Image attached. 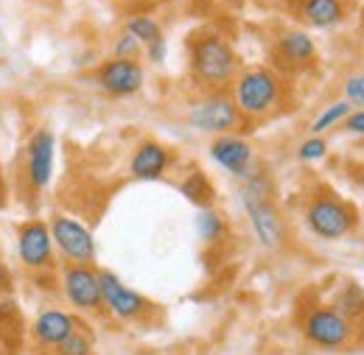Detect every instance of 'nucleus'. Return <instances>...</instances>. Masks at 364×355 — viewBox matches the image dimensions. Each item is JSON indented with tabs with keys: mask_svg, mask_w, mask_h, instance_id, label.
Returning a JSON list of instances; mask_svg holds the SVG:
<instances>
[{
	"mask_svg": "<svg viewBox=\"0 0 364 355\" xmlns=\"http://www.w3.org/2000/svg\"><path fill=\"white\" fill-rule=\"evenodd\" d=\"M191 76L196 84L205 89H222L238 76V56L232 45L216 34V31H202L191 40Z\"/></svg>",
	"mask_w": 364,
	"mask_h": 355,
	"instance_id": "obj_1",
	"label": "nucleus"
},
{
	"mask_svg": "<svg viewBox=\"0 0 364 355\" xmlns=\"http://www.w3.org/2000/svg\"><path fill=\"white\" fill-rule=\"evenodd\" d=\"M269 196H272V187H269V179L264 174L255 171L250 179H244L241 202H244V210L250 216L252 232L264 249H277L283 241V222H280V213L274 210Z\"/></svg>",
	"mask_w": 364,
	"mask_h": 355,
	"instance_id": "obj_2",
	"label": "nucleus"
},
{
	"mask_svg": "<svg viewBox=\"0 0 364 355\" xmlns=\"http://www.w3.org/2000/svg\"><path fill=\"white\" fill-rule=\"evenodd\" d=\"M280 89H283V84L269 67H247L232 82V101H235L241 115L264 118L277 106Z\"/></svg>",
	"mask_w": 364,
	"mask_h": 355,
	"instance_id": "obj_3",
	"label": "nucleus"
},
{
	"mask_svg": "<svg viewBox=\"0 0 364 355\" xmlns=\"http://www.w3.org/2000/svg\"><path fill=\"white\" fill-rule=\"evenodd\" d=\"M356 207L336 199V196H317L306 207V224L322 241H339L356 226Z\"/></svg>",
	"mask_w": 364,
	"mask_h": 355,
	"instance_id": "obj_4",
	"label": "nucleus"
},
{
	"mask_svg": "<svg viewBox=\"0 0 364 355\" xmlns=\"http://www.w3.org/2000/svg\"><path fill=\"white\" fill-rule=\"evenodd\" d=\"M241 112L235 106V101L222 95V92H210L199 101L191 104L188 109V124L199 132L208 134H228L241 124Z\"/></svg>",
	"mask_w": 364,
	"mask_h": 355,
	"instance_id": "obj_5",
	"label": "nucleus"
},
{
	"mask_svg": "<svg viewBox=\"0 0 364 355\" xmlns=\"http://www.w3.org/2000/svg\"><path fill=\"white\" fill-rule=\"evenodd\" d=\"M50 238H53V246L59 249V255L68 261V263H85L92 266L95 261V238L92 232L73 216H53L50 219Z\"/></svg>",
	"mask_w": 364,
	"mask_h": 355,
	"instance_id": "obj_6",
	"label": "nucleus"
},
{
	"mask_svg": "<svg viewBox=\"0 0 364 355\" xmlns=\"http://www.w3.org/2000/svg\"><path fill=\"white\" fill-rule=\"evenodd\" d=\"M62 291L76 311L98 313L104 308L98 271L85 263H68L62 268Z\"/></svg>",
	"mask_w": 364,
	"mask_h": 355,
	"instance_id": "obj_7",
	"label": "nucleus"
},
{
	"mask_svg": "<svg viewBox=\"0 0 364 355\" xmlns=\"http://www.w3.org/2000/svg\"><path fill=\"white\" fill-rule=\"evenodd\" d=\"M303 333L311 344H317L322 350H339L350 342L353 327H350V319H345L333 305H322L309 313Z\"/></svg>",
	"mask_w": 364,
	"mask_h": 355,
	"instance_id": "obj_8",
	"label": "nucleus"
},
{
	"mask_svg": "<svg viewBox=\"0 0 364 355\" xmlns=\"http://www.w3.org/2000/svg\"><path fill=\"white\" fill-rule=\"evenodd\" d=\"M98 283H101V297H104V308L112 313L115 319L132 322L140 319L143 313H149V300L143 294H137L135 288H129L115 271L101 268L98 271Z\"/></svg>",
	"mask_w": 364,
	"mask_h": 355,
	"instance_id": "obj_9",
	"label": "nucleus"
},
{
	"mask_svg": "<svg viewBox=\"0 0 364 355\" xmlns=\"http://www.w3.org/2000/svg\"><path fill=\"white\" fill-rule=\"evenodd\" d=\"M210 157L219 168H225L228 174L235 179H250L258 168H255V154L252 146L238 137V134H216L210 143Z\"/></svg>",
	"mask_w": 364,
	"mask_h": 355,
	"instance_id": "obj_10",
	"label": "nucleus"
},
{
	"mask_svg": "<svg viewBox=\"0 0 364 355\" xmlns=\"http://www.w3.org/2000/svg\"><path fill=\"white\" fill-rule=\"evenodd\" d=\"M95 79H98V87L107 95L127 98V95L140 92L143 82H146V73H143V65L137 59H115L112 56L109 62H104L98 67Z\"/></svg>",
	"mask_w": 364,
	"mask_h": 355,
	"instance_id": "obj_11",
	"label": "nucleus"
},
{
	"mask_svg": "<svg viewBox=\"0 0 364 355\" xmlns=\"http://www.w3.org/2000/svg\"><path fill=\"white\" fill-rule=\"evenodd\" d=\"M17 258L28 268H50L53 238L46 222H26L17 232Z\"/></svg>",
	"mask_w": 364,
	"mask_h": 355,
	"instance_id": "obj_12",
	"label": "nucleus"
},
{
	"mask_svg": "<svg viewBox=\"0 0 364 355\" xmlns=\"http://www.w3.org/2000/svg\"><path fill=\"white\" fill-rule=\"evenodd\" d=\"M53 165H56V137L48 129L31 134L26 146V174L28 182L37 190H46L53 179Z\"/></svg>",
	"mask_w": 364,
	"mask_h": 355,
	"instance_id": "obj_13",
	"label": "nucleus"
},
{
	"mask_svg": "<svg viewBox=\"0 0 364 355\" xmlns=\"http://www.w3.org/2000/svg\"><path fill=\"white\" fill-rule=\"evenodd\" d=\"M76 327H79V322H76L73 313L59 311V308H46L37 316V322H34V342L40 347L56 350Z\"/></svg>",
	"mask_w": 364,
	"mask_h": 355,
	"instance_id": "obj_14",
	"label": "nucleus"
},
{
	"mask_svg": "<svg viewBox=\"0 0 364 355\" xmlns=\"http://www.w3.org/2000/svg\"><path fill=\"white\" fill-rule=\"evenodd\" d=\"M171 165V151L166 146H160L157 140H146L140 143L129 160V171L135 179H143V182H154L160 179Z\"/></svg>",
	"mask_w": 364,
	"mask_h": 355,
	"instance_id": "obj_15",
	"label": "nucleus"
},
{
	"mask_svg": "<svg viewBox=\"0 0 364 355\" xmlns=\"http://www.w3.org/2000/svg\"><path fill=\"white\" fill-rule=\"evenodd\" d=\"M274 50H277V56L283 59V62H289V65H309L314 56H317V48H314V40L306 34V31H300V28H291V31H283L280 37H277V43H274Z\"/></svg>",
	"mask_w": 364,
	"mask_h": 355,
	"instance_id": "obj_16",
	"label": "nucleus"
},
{
	"mask_svg": "<svg viewBox=\"0 0 364 355\" xmlns=\"http://www.w3.org/2000/svg\"><path fill=\"white\" fill-rule=\"evenodd\" d=\"M300 14L314 28H333L345 20L348 9L342 0H300Z\"/></svg>",
	"mask_w": 364,
	"mask_h": 355,
	"instance_id": "obj_17",
	"label": "nucleus"
},
{
	"mask_svg": "<svg viewBox=\"0 0 364 355\" xmlns=\"http://www.w3.org/2000/svg\"><path fill=\"white\" fill-rule=\"evenodd\" d=\"M180 190H182V196H185L188 202L199 204L202 210H208V207L213 204V185H210V179L205 177L202 171L188 174V177L182 179Z\"/></svg>",
	"mask_w": 364,
	"mask_h": 355,
	"instance_id": "obj_18",
	"label": "nucleus"
},
{
	"mask_svg": "<svg viewBox=\"0 0 364 355\" xmlns=\"http://www.w3.org/2000/svg\"><path fill=\"white\" fill-rule=\"evenodd\" d=\"M193 226H196V235H199L205 244H216V241L225 235V229H228L225 219H222V216H219L213 207L199 210V213H196V222H193Z\"/></svg>",
	"mask_w": 364,
	"mask_h": 355,
	"instance_id": "obj_19",
	"label": "nucleus"
},
{
	"mask_svg": "<svg viewBox=\"0 0 364 355\" xmlns=\"http://www.w3.org/2000/svg\"><path fill=\"white\" fill-rule=\"evenodd\" d=\"M124 31H129L140 45H151L154 40L163 37V28H160V23L151 14H135V17H129Z\"/></svg>",
	"mask_w": 364,
	"mask_h": 355,
	"instance_id": "obj_20",
	"label": "nucleus"
},
{
	"mask_svg": "<svg viewBox=\"0 0 364 355\" xmlns=\"http://www.w3.org/2000/svg\"><path fill=\"white\" fill-rule=\"evenodd\" d=\"M333 308L342 313L345 319H356V316H362L364 313V288H359V285H348V288H342L339 297H336V302H333Z\"/></svg>",
	"mask_w": 364,
	"mask_h": 355,
	"instance_id": "obj_21",
	"label": "nucleus"
},
{
	"mask_svg": "<svg viewBox=\"0 0 364 355\" xmlns=\"http://www.w3.org/2000/svg\"><path fill=\"white\" fill-rule=\"evenodd\" d=\"M350 112H353V106H350L348 101H336V104H331L328 109H322V112H319V118L314 121V124H311V132L319 137L322 132H328L331 126L342 124V121H345Z\"/></svg>",
	"mask_w": 364,
	"mask_h": 355,
	"instance_id": "obj_22",
	"label": "nucleus"
},
{
	"mask_svg": "<svg viewBox=\"0 0 364 355\" xmlns=\"http://www.w3.org/2000/svg\"><path fill=\"white\" fill-rule=\"evenodd\" d=\"M56 355H92V339L82 327H76V330L56 347Z\"/></svg>",
	"mask_w": 364,
	"mask_h": 355,
	"instance_id": "obj_23",
	"label": "nucleus"
},
{
	"mask_svg": "<svg viewBox=\"0 0 364 355\" xmlns=\"http://www.w3.org/2000/svg\"><path fill=\"white\" fill-rule=\"evenodd\" d=\"M325 154H328V143H325L322 137H317V134H311V137L297 148V157H300L303 163H317Z\"/></svg>",
	"mask_w": 364,
	"mask_h": 355,
	"instance_id": "obj_24",
	"label": "nucleus"
},
{
	"mask_svg": "<svg viewBox=\"0 0 364 355\" xmlns=\"http://www.w3.org/2000/svg\"><path fill=\"white\" fill-rule=\"evenodd\" d=\"M137 53H140V43H137L135 37L129 31L118 34V40L112 45V56L115 59H137Z\"/></svg>",
	"mask_w": 364,
	"mask_h": 355,
	"instance_id": "obj_25",
	"label": "nucleus"
},
{
	"mask_svg": "<svg viewBox=\"0 0 364 355\" xmlns=\"http://www.w3.org/2000/svg\"><path fill=\"white\" fill-rule=\"evenodd\" d=\"M345 101L350 106H364V73H353L345 82Z\"/></svg>",
	"mask_w": 364,
	"mask_h": 355,
	"instance_id": "obj_26",
	"label": "nucleus"
},
{
	"mask_svg": "<svg viewBox=\"0 0 364 355\" xmlns=\"http://www.w3.org/2000/svg\"><path fill=\"white\" fill-rule=\"evenodd\" d=\"M342 129H345L348 134H359V137H364V109L350 112V115L342 121Z\"/></svg>",
	"mask_w": 364,
	"mask_h": 355,
	"instance_id": "obj_27",
	"label": "nucleus"
},
{
	"mask_svg": "<svg viewBox=\"0 0 364 355\" xmlns=\"http://www.w3.org/2000/svg\"><path fill=\"white\" fill-rule=\"evenodd\" d=\"M166 50H168V45H166L163 37H160V40H154L151 45H146V53H149L151 65H163V62H166Z\"/></svg>",
	"mask_w": 364,
	"mask_h": 355,
	"instance_id": "obj_28",
	"label": "nucleus"
},
{
	"mask_svg": "<svg viewBox=\"0 0 364 355\" xmlns=\"http://www.w3.org/2000/svg\"><path fill=\"white\" fill-rule=\"evenodd\" d=\"M11 283H14V277H11V271L0 263V294H6V291H11Z\"/></svg>",
	"mask_w": 364,
	"mask_h": 355,
	"instance_id": "obj_29",
	"label": "nucleus"
},
{
	"mask_svg": "<svg viewBox=\"0 0 364 355\" xmlns=\"http://www.w3.org/2000/svg\"><path fill=\"white\" fill-rule=\"evenodd\" d=\"M222 3H228V6H244V0H222Z\"/></svg>",
	"mask_w": 364,
	"mask_h": 355,
	"instance_id": "obj_30",
	"label": "nucleus"
},
{
	"mask_svg": "<svg viewBox=\"0 0 364 355\" xmlns=\"http://www.w3.org/2000/svg\"><path fill=\"white\" fill-rule=\"evenodd\" d=\"M362 190H364V177H362Z\"/></svg>",
	"mask_w": 364,
	"mask_h": 355,
	"instance_id": "obj_31",
	"label": "nucleus"
},
{
	"mask_svg": "<svg viewBox=\"0 0 364 355\" xmlns=\"http://www.w3.org/2000/svg\"><path fill=\"white\" fill-rule=\"evenodd\" d=\"M0 355H3V350H0Z\"/></svg>",
	"mask_w": 364,
	"mask_h": 355,
	"instance_id": "obj_32",
	"label": "nucleus"
}]
</instances>
